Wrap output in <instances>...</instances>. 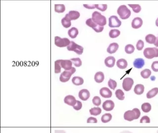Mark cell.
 I'll return each instance as SVG.
<instances>
[{
  "mask_svg": "<svg viewBox=\"0 0 158 133\" xmlns=\"http://www.w3.org/2000/svg\"><path fill=\"white\" fill-rule=\"evenodd\" d=\"M140 116V111L138 109L134 108L132 110H128L124 113V119L128 121H132L137 119Z\"/></svg>",
  "mask_w": 158,
  "mask_h": 133,
  "instance_id": "cell-1",
  "label": "cell"
},
{
  "mask_svg": "<svg viewBox=\"0 0 158 133\" xmlns=\"http://www.w3.org/2000/svg\"><path fill=\"white\" fill-rule=\"evenodd\" d=\"M92 20L94 23H97L100 26L104 27L106 25V18L98 11H95L92 14Z\"/></svg>",
  "mask_w": 158,
  "mask_h": 133,
  "instance_id": "cell-2",
  "label": "cell"
},
{
  "mask_svg": "<svg viewBox=\"0 0 158 133\" xmlns=\"http://www.w3.org/2000/svg\"><path fill=\"white\" fill-rule=\"evenodd\" d=\"M117 14L119 15L122 19H127L130 17L131 11L125 5H121L118 8Z\"/></svg>",
  "mask_w": 158,
  "mask_h": 133,
  "instance_id": "cell-3",
  "label": "cell"
},
{
  "mask_svg": "<svg viewBox=\"0 0 158 133\" xmlns=\"http://www.w3.org/2000/svg\"><path fill=\"white\" fill-rule=\"evenodd\" d=\"M76 71V69L74 67H72L70 70H65L63 73H61L59 80L63 83H65L69 81L70 78L72 75H73Z\"/></svg>",
  "mask_w": 158,
  "mask_h": 133,
  "instance_id": "cell-4",
  "label": "cell"
},
{
  "mask_svg": "<svg viewBox=\"0 0 158 133\" xmlns=\"http://www.w3.org/2000/svg\"><path fill=\"white\" fill-rule=\"evenodd\" d=\"M144 57L147 59H151L154 57H158V48H148L144 51Z\"/></svg>",
  "mask_w": 158,
  "mask_h": 133,
  "instance_id": "cell-5",
  "label": "cell"
},
{
  "mask_svg": "<svg viewBox=\"0 0 158 133\" xmlns=\"http://www.w3.org/2000/svg\"><path fill=\"white\" fill-rule=\"evenodd\" d=\"M67 50L69 51H73L76 53L77 54L80 55L83 53L84 48L81 46L78 45L75 42L71 41L67 46Z\"/></svg>",
  "mask_w": 158,
  "mask_h": 133,
  "instance_id": "cell-6",
  "label": "cell"
},
{
  "mask_svg": "<svg viewBox=\"0 0 158 133\" xmlns=\"http://www.w3.org/2000/svg\"><path fill=\"white\" fill-rule=\"evenodd\" d=\"M70 43V40L68 38H62L59 36L55 37V44L59 48H65L68 46Z\"/></svg>",
  "mask_w": 158,
  "mask_h": 133,
  "instance_id": "cell-7",
  "label": "cell"
},
{
  "mask_svg": "<svg viewBox=\"0 0 158 133\" xmlns=\"http://www.w3.org/2000/svg\"><path fill=\"white\" fill-rule=\"evenodd\" d=\"M86 24L90 27L92 28L96 32H101L104 30V27L100 26L93 21L92 18H89L86 21Z\"/></svg>",
  "mask_w": 158,
  "mask_h": 133,
  "instance_id": "cell-8",
  "label": "cell"
},
{
  "mask_svg": "<svg viewBox=\"0 0 158 133\" xmlns=\"http://www.w3.org/2000/svg\"><path fill=\"white\" fill-rule=\"evenodd\" d=\"M121 24V21L116 16H111L109 18V26L110 28L120 27Z\"/></svg>",
  "mask_w": 158,
  "mask_h": 133,
  "instance_id": "cell-9",
  "label": "cell"
},
{
  "mask_svg": "<svg viewBox=\"0 0 158 133\" xmlns=\"http://www.w3.org/2000/svg\"><path fill=\"white\" fill-rule=\"evenodd\" d=\"M134 81L133 79L130 78H127L124 79L123 83H122V87L125 91H130L132 89V86L133 85Z\"/></svg>",
  "mask_w": 158,
  "mask_h": 133,
  "instance_id": "cell-10",
  "label": "cell"
},
{
  "mask_svg": "<svg viewBox=\"0 0 158 133\" xmlns=\"http://www.w3.org/2000/svg\"><path fill=\"white\" fill-rule=\"evenodd\" d=\"M115 107V103L111 100H106L102 104V108L104 110L107 111H110L112 110Z\"/></svg>",
  "mask_w": 158,
  "mask_h": 133,
  "instance_id": "cell-11",
  "label": "cell"
},
{
  "mask_svg": "<svg viewBox=\"0 0 158 133\" xmlns=\"http://www.w3.org/2000/svg\"><path fill=\"white\" fill-rule=\"evenodd\" d=\"M100 95L105 98H108L112 97V92L107 87H102L100 90Z\"/></svg>",
  "mask_w": 158,
  "mask_h": 133,
  "instance_id": "cell-12",
  "label": "cell"
},
{
  "mask_svg": "<svg viewBox=\"0 0 158 133\" xmlns=\"http://www.w3.org/2000/svg\"><path fill=\"white\" fill-rule=\"evenodd\" d=\"M90 97V92L86 89H83L79 92V97L82 100L86 101Z\"/></svg>",
  "mask_w": 158,
  "mask_h": 133,
  "instance_id": "cell-13",
  "label": "cell"
},
{
  "mask_svg": "<svg viewBox=\"0 0 158 133\" xmlns=\"http://www.w3.org/2000/svg\"><path fill=\"white\" fill-rule=\"evenodd\" d=\"M77 100L72 95H68L66 96L64 102L65 103L67 104L68 105L70 106H74L77 103Z\"/></svg>",
  "mask_w": 158,
  "mask_h": 133,
  "instance_id": "cell-14",
  "label": "cell"
},
{
  "mask_svg": "<svg viewBox=\"0 0 158 133\" xmlns=\"http://www.w3.org/2000/svg\"><path fill=\"white\" fill-rule=\"evenodd\" d=\"M61 68L65 70H70L72 68V62L71 60H60Z\"/></svg>",
  "mask_w": 158,
  "mask_h": 133,
  "instance_id": "cell-15",
  "label": "cell"
},
{
  "mask_svg": "<svg viewBox=\"0 0 158 133\" xmlns=\"http://www.w3.org/2000/svg\"><path fill=\"white\" fill-rule=\"evenodd\" d=\"M143 21L142 18L139 17H136L134 19L132 23V27L134 29H138L142 26Z\"/></svg>",
  "mask_w": 158,
  "mask_h": 133,
  "instance_id": "cell-16",
  "label": "cell"
},
{
  "mask_svg": "<svg viewBox=\"0 0 158 133\" xmlns=\"http://www.w3.org/2000/svg\"><path fill=\"white\" fill-rule=\"evenodd\" d=\"M115 59L114 57L109 56L107 57L105 60V63L109 68H112L115 65Z\"/></svg>",
  "mask_w": 158,
  "mask_h": 133,
  "instance_id": "cell-17",
  "label": "cell"
},
{
  "mask_svg": "<svg viewBox=\"0 0 158 133\" xmlns=\"http://www.w3.org/2000/svg\"><path fill=\"white\" fill-rule=\"evenodd\" d=\"M118 48H119L118 44L117 43H111L109 45L108 48H107V51L109 54H112L115 53V52L117 51Z\"/></svg>",
  "mask_w": 158,
  "mask_h": 133,
  "instance_id": "cell-18",
  "label": "cell"
},
{
  "mask_svg": "<svg viewBox=\"0 0 158 133\" xmlns=\"http://www.w3.org/2000/svg\"><path fill=\"white\" fill-rule=\"evenodd\" d=\"M134 67L137 69H141L144 65V60L142 58H136L133 63Z\"/></svg>",
  "mask_w": 158,
  "mask_h": 133,
  "instance_id": "cell-19",
  "label": "cell"
},
{
  "mask_svg": "<svg viewBox=\"0 0 158 133\" xmlns=\"http://www.w3.org/2000/svg\"><path fill=\"white\" fill-rule=\"evenodd\" d=\"M67 15L70 20H71V21L76 20L77 19H78L80 16V13L78 11H71Z\"/></svg>",
  "mask_w": 158,
  "mask_h": 133,
  "instance_id": "cell-20",
  "label": "cell"
},
{
  "mask_svg": "<svg viewBox=\"0 0 158 133\" xmlns=\"http://www.w3.org/2000/svg\"><path fill=\"white\" fill-rule=\"evenodd\" d=\"M94 79L96 82H97L98 83H102L104 81V79H105L104 73L101 71L97 72L95 74Z\"/></svg>",
  "mask_w": 158,
  "mask_h": 133,
  "instance_id": "cell-21",
  "label": "cell"
},
{
  "mask_svg": "<svg viewBox=\"0 0 158 133\" xmlns=\"http://www.w3.org/2000/svg\"><path fill=\"white\" fill-rule=\"evenodd\" d=\"M117 67L121 69H124L127 68V62L124 59H120L117 62Z\"/></svg>",
  "mask_w": 158,
  "mask_h": 133,
  "instance_id": "cell-22",
  "label": "cell"
},
{
  "mask_svg": "<svg viewBox=\"0 0 158 133\" xmlns=\"http://www.w3.org/2000/svg\"><path fill=\"white\" fill-rule=\"evenodd\" d=\"M61 24L63 26V27L68 28L70 27L71 25V20L68 17L67 15H65V17L61 19Z\"/></svg>",
  "mask_w": 158,
  "mask_h": 133,
  "instance_id": "cell-23",
  "label": "cell"
},
{
  "mask_svg": "<svg viewBox=\"0 0 158 133\" xmlns=\"http://www.w3.org/2000/svg\"><path fill=\"white\" fill-rule=\"evenodd\" d=\"M144 86L142 84H137L134 88V92L136 95H142L144 92Z\"/></svg>",
  "mask_w": 158,
  "mask_h": 133,
  "instance_id": "cell-24",
  "label": "cell"
},
{
  "mask_svg": "<svg viewBox=\"0 0 158 133\" xmlns=\"http://www.w3.org/2000/svg\"><path fill=\"white\" fill-rule=\"evenodd\" d=\"M72 82L75 85H82L84 83V80L81 77H75L72 78Z\"/></svg>",
  "mask_w": 158,
  "mask_h": 133,
  "instance_id": "cell-25",
  "label": "cell"
},
{
  "mask_svg": "<svg viewBox=\"0 0 158 133\" xmlns=\"http://www.w3.org/2000/svg\"><path fill=\"white\" fill-rule=\"evenodd\" d=\"M68 33L69 36H70L71 38H75L78 35L79 31L77 28L73 27L68 31Z\"/></svg>",
  "mask_w": 158,
  "mask_h": 133,
  "instance_id": "cell-26",
  "label": "cell"
},
{
  "mask_svg": "<svg viewBox=\"0 0 158 133\" xmlns=\"http://www.w3.org/2000/svg\"><path fill=\"white\" fill-rule=\"evenodd\" d=\"M158 88L155 87V88H152V90H149L148 92H147V98L148 99H150L153 97L156 96V95L158 94Z\"/></svg>",
  "mask_w": 158,
  "mask_h": 133,
  "instance_id": "cell-27",
  "label": "cell"
},
{
  "mask_svg": "<svg viewBox=\"0 0 158 133\" xmlns=\"http://www.w3.org/2000/svg\"><path fill=\"white\" fill-rule=\"evenodd\" d=\"M90 113L91 115L97 116L102 113V109L100 107H94L90 110Z\"/></svg>",
  "mask_w": 158,
  "mask_h": 133,
  "instance_id": "cell-28",
  "label": "cell"
},
{
  "mask_svg": "<svg viewBox=\"0 0 158 133\" xmlns=\"http://www.w3.org/2000/svg\"><path fill=\"white\" fill-rule=\"evenodd\" d=\"M112 117L110 113H105V115L102 116L101 121L102 123H106L110 121L112 119Z\"/></svg>",
  "mask_w": 158,
  "mask_h": 133,
  "instance_id": "cell-29",
  "label": "cell"
},
{
  "mask_svg": "<svg viewBox=\"0 0 158 133\" xmlns=\"http://www.w3.org/2000/svg\"><path fill=\"white\" fill-rule=\"evenodd\" d=\"M65 6L63 4L55 5V11L58 13H62L65 11Z\"/></svg>",
  "mask_w": 158,
  "mask_h": 133,
  "instance_id": "cell-30",
  "label": "cell"
},
{
  "mask_svg": "<svg viewBox=\"0 0 158 133\" xmlns=\"http://www.w3.org/2000/svg\"><path fill=\"white\" fill-rule=\"evenodd\" d=\"M145 40L149 44H154L156 40V37L153 34H148L145 38Z\"/></svg>",
  "mask_w": 158,
  "mask_h": 133,
  "instance_id": "cell-31",
  "label": "cell"
},
{
  "mask_svg": "<svg viewBox=\"0 0 158 133\" xmlns=\"http://www.w3.org/2000/svg\"><path fill=\"white\" fill-rule=\"evenodd\" d=\"M142 111L145 113L149 112L151 109V106L150 104L148 102H145L142 104Z\"/></svg>",
  "mask_w": 158,
  "mask_h": 133,
  "instance_id": "cell-32",
  "label": "cell"
},
{
  "mask_svg": "<svg viewBox=\"0 0 158 133\" xmlns=\"http://www.w3.org/2000/svg\"><path fill=\"white\" fill-rule=\"evenodd\" d=\"M151 75V71H150V70H149V69H148L142 70V71L140 72V75H141V76L144 79H148V78H149L150 76Z\"/></svg>",
  "mask_w": 158,
  "mask_h": 133,
  "instance_id": "cell-33",
  "label": "cell"
},
{
  "mask_svg": "<svg viewBox=\"0 0 158 133\" xmlns=\"http://www.w3.org/2000/svg\"><path fill=\"white\" fill-rule=\"evenodd\" d=\"M120 34V31L119 30L112 29L109 32V36L111 38H115L117 36H119Z\"/></svg>",
  "mask_w": 158,
  "mask_h": 133,
  "instance_id": "cell-34",
  "label": "cell"
},
{
  "mask_svg": "<svg viewBox=\"0 0 158 133\" xmlns=\"http://www.w3.org/2000/svg\"><path fill=\"white\" fill-rule=\"evenodd\" d=\"M115 94L117 99H119L120 100H123L125 98L124 92L120 89L117 90L115 91Z\"/></svg>",
  "mask_w": 158,
  "mask_h": 133,
  "instance_id": "cell-35",
  "label": "cell"
},
{
  "mask_svg": "<svg viewBox=\"0 0 158 133\" xmlns=\"http://www.w3.org/2000/svg\"><path fill=\"white\" fill-rule=\"evenodd\" d=\"M61 67L60 60H57L55 62V73H59L61 72Z\"/></svg>",
  "mask_w": 158,
  "mask_h": 133,
  "instance_id": "cell-36",
  "label": "cell"
},
{
  "mask_svg": "<svg viewBox=\"0 0 158 133\" xmlns=\"http://www.w3.org/2000/svg\"><path fill=\"white\" fill-rule=\"evenodd\" d=\"M134 50H135L134 46L132 44H128L125 48V51L128 54H132L134 52Z\"/></svg>",
  "mask_w": 158,
  "mask_h": 133,
  "instance_id": "cell-37",
  "label": "cell"
},
{
  "mask_svg": "<svg viewBox=\"0 0 158 133\" xmlns=\"http://www.w3.org/2000/svg\"><path fill=\"white\" fill-rule=\"evenodd\" d=\"M72 63H73V65L76 67H79L82 65V61L81 59L79 58H74L70 59Z\"/></svg>",
  "mask_w": 158,
  "mask_h": 133,
  "instance_id": "cell-38",
  "label": "cell"
},
{
  "mask_svg": "<svg viewBox=\"0 0 158 133\" xmlns=\"http://www.w3.org/2000/svg\"><path fill=\"white\" fill-rule=\"evenodd\" d=\"M130 7H131L133 11L136 13H138L141 11V6L138 4H129Z\"/></svg>",
  "mask_w": 158,
  "mask_h": 133,
  "instance_id": "cell-39",
  "label": "cell"
},
{
  "mask_svg": "<svg viewBox=\"0 0 158 133\" xmlns=\"http://www.w3.org/2000/svg\"><path fill=\"white\" fill-rule=\"evenodd\" d=\"M109 87L111 89V90H115V88H116L117 86V82L113 80L112 79H110L109 80L108 83Z\"/></svg>",
  "mask_w": 158,
  "mask_h": 133,
  "instance_id": "cell-40",
  "label": "cell"
},
{
  "mask_svg": "<svg viewBox=\"0 0 158 133\" xmlns=\"http://www.w3.org/2000/svg\"><path fill=\"white\" fill-rule=\"evenodd\" d=\"M95 8H96L97 9L100 10V11H106L107 9V4H95Z\"/></svg>",
  "mask_w": 158,
  "mask_h": 133,
  "instance_id": "cell-41",
  "label": "cell"
},
{
  "mask_svg": "<svg viewBox=\"0 0 158 133\" xmlns=\"http://www.w3.org/2000/svg\"><path fill=\"white\" fill-rule=\"evenodd\" d=\"M92 102L95 106H99L101 104V99L99 96H95L93 98Z\"/></svg>",
  "mask_w": 158,
  "mask_h": 133,
  "instance_id": "cell-42",
  "label": "cell"
},
{
  "mask_svg": "<svg viewBox=\"0 0 158 133\" xmlns=\"http://www.w3.org/2000/svg\"><path fill=\"white\" fill-rule=\"evenodd\" d=\"M144 47V43L142 40H139L136 44V48L138 50H141Z\"/></svg>",
  "mask_w": 158,
  "mask_h": 133,
  "instance_id": "cell-43",
  "label": "cell"
},
{
  "mask_svg": "<svg viewBox=\"0 0 158 133\" xmlns=\"http://www.w3.org/2000/svg\"><path fill=\"white\" fill-rule=\"evenodd\" d=\"M73 107L75 110H80V109H81L82 107V104L81 102H80L79 100H77V103L75 106H73Z\"/></svg>",
  "mask_w": 158,
  "mask_h": 133,
  "instance_id": "cell-44",
  "label": "cell"
},
{
  "mask_svg": "<svg viewBox=\"0 0 158 133\" xmlns=\"http://www.w3.org/2000/svg\"><path fill=\"white\" fill-rule=\"evenodd\" d=\"M150 122V119L148 116H144L142 117L140 119V123H149Z\"/></svg>",
  "mask_w": 158,
  "mask_h": 133,
  "instance_id": "cell-45",
  "label": "cell"
},
{
  "mask_svg": "<svg viewBox=\"0 0 158 133\" xmlns=\"http://www.w3.org/2000/svg\"><path fill=\"white\" fill-rule=\"evenodd\" d=\"M151 69L154 72H158V61L153 62L151 65Z\"/></svg>",
  "mask_w": 158,
  "mask_h": 133,
  "instance_id": "cell-46",
  "label": "cell"
},
{
  "mask_svg": "<svg viewBox=\"0 0 158 133\" xmlns=\"http://www.w3.org/2000/svg\"><path fill=\"white\" fill-rule=\"evenodd\" d=\"M87 123H97V119L95 117H90L87 120Z\"/></svg>",
  "mask_w": 158,
  "mask_h": 133,
  "instance_id": "cell-47",
  "label": "cell"
},
{
  "mask_svg": "<svg viewBox=\"0 0 158 133\" xmlns=\"http://www.w3.org/2000/svg\"><path fill=\"white\" fill-rule=\"evenodd\" d=\"M84 7H85L87 9H95V5L83 4Z\"/></svg>",
  "mask_w": 158,
  "mask_h": 133,
  "instance_id": "cell-48",
  "label": "cell"
},
{
  "mask_svg": "<svg viewBox=\"0 0 158 133\" xmlns=\"http://www.w3.org/2000/svg\"><path fill=\"white\" fill-rule=\"evenodd\" d=\"M55 133H66L63 130H55Z\"/></svg>",
  "mask_w": 158,
  "mask_h": 133,
  "instance_id": "cell-49",
  "label": "cell"
},
{
  "mask_svg": "<svg viewBox=\"0 0 158 133\" xmlns=\"http://www.w3.org/2000/svg\"><path fill=\"white\" fill-rule=\"evenodd\" d=\"M154 44V46H156V47H158V38H156V41Z\"/></svg>",
  "mask_w": 158,
  "mask_h": 133,
  "instance_id": "cell-50",
  "label": "cell"
},
{
  "mask_svg": "<svg viewBox=\"0 0 158 133\" xmlns=\"http://www.w3.org/2000/svg\"><path fill=\"white\" fill-rule=\"evenodd\" d=\"M120 133H132V132H130V131H123V132H121Z\"/></svg>",
  "mask_w": 158,
  "mask_h": 133,
  "instance_id": "cell-51",
  "label": "cell"
},
{
  "mask_svg": "<svg viewBox=\"0 0 158 133\" xmlns=\"http://www.w3.org/2000/svg\"><path fill=\"white\" fill-rule=\"evenodd\" d=\"M156 26H157V27H158V18H157V19L156 20Z\"/></svg>",
  "mask_w": 158,
  "mask_h": 133,
  "instance_id": "cell-52",
  "label": "cell"
},
{
  "mask_svg": "<svg viewBox=\"0 0 158 133\" xmlns=\"http://www.w3.org/2000/svg\"><path fill=\"white\" fill-rule=\"evenodd\" d=\"M157 133H158V131H157Z\"/></svg>",
  "mask_w": 158,
  "mask_h": 133,
  "instance_id": "cell-53",
  "label": "cell"
}]
</instances>
